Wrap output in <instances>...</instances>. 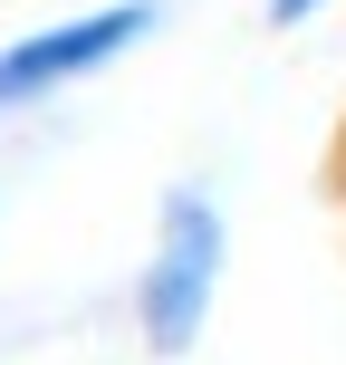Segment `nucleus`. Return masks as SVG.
I'll use <instances>...</instances> for the list:
<instances>
[{
    "label": "nucleus",
    "instance_id": "obj_1",
    "mask_svg": "<svg viewBox=\"0 0 346 365\" xmlns=\"http://www.w3.org/2000/svg\"><path fill=\"white\" fill-rule=\"evenodd\" d=\"M221 250H231L221 202L202 182H164V202H154V259L135 279V336H145V356L173 365V356L202 346L212 298H221Z\"/></svg>",
    "mask_w": 346,
    "mask_h": 365
},
{
    "label": "nucleus",
    "instance_id": "obj_2",
    "mask_svg": "<svg viewBox=\"0 0 346 365\" xmlns=\"http://www.w3.org/2000/svg\"><path fill=\"white\" fill-rule=\"evenodd\" d=\"M154 29H164V0H106V10H77V19H58V29L10 38V48H0V125L29 115L39 96L96 77L106 58H126L135 38H154Z\"/></svg>",
    "mask_w": 346,
    "mask_h": 365
},
{
    "label": "nucleus",
    "instance_id": "obj_3",
    "mask_svg": "<svg viewBox=\"0 0 346 365\" xmlns=\"http://www.w3.org/2000/svg\"><path fill=\"white\" fill-rule=\"evenodd\" d=\"M327 202L346 212V115H337V135H327Z\"/></svg>",
    "mask_w": 346,
    "mask_h": 365
},
{
    "label": "nucleus",
    "instance_id": "obj_4",
    "mask_svg": "<svg viewBox=\"0 0 346 365\" xmlns=\"http://www.w3.org/2000/svg\"><path fill=\"white\" fill-rule=\"evenodd\" d=\"M327 0H270V29H298V19H317Z\"/></svg>",
    "mask_w": 346,
    "mask_h": 365
}]
</instances>
